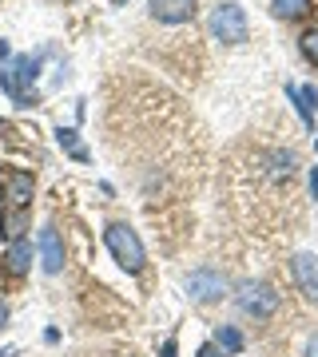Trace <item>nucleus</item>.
Masks as SVG:
<instances>
[{
    "label": "nucleus",
    "mask_w": 318,
    "mask_h": 357,
    "mask_svg": "<svg viewBox=\"0 0 318 357\" xmlns=\"http://www.w3.org/2000/svg\"><path fill=\"white\" fill-rule=\"evenodd\" d=\"M103 243H108L112 258L120 262V270H127V274H140V270L147 266V255H143L140 234L127 227V222H112V227L103 230Z\"/></svg>",
    "instance_id": "nucleus-1"
},
{
    "label": "nucleus",
    "mask_w": 318,
    "mask_h": 357,
    "mask_svg": "<svg viewBox=\"0 0 318 357\" xmlns=\"http://www.w3.org/2000/svg\"><path fill=\"white\" fill-rule=\"evenodd\" d=\"M235 306L254 321H267L275 310H279V294L270 290L267 282H243L235 290Z\"/></svg>",
    "instance_id": "nucleus-2"
},
{
    "label": "nucleus",
    "mask_w": 318,
    "mask_h": 357,
    "mask_svg": "<svg viewBox=\"0 0 318 357\" xmlns=\"http://www.w3.org/2000/svg\"><path fill=\"white\" fill-rule=\"evenodd\" d=\"M207 24H211V36L223 40V44H243V40H247V13H243L235 0L215 4Z\"/></svg>",
    "instance_id": "nucleus-3"
},
{
    "label": "nucleus",
    "mask_w": 318,
    "mask_h": 357,
    "mask_svg": "<svg viewBox=\"0 0 318 357\" xmlns=\"http://www.w3.org/2000/svg\"><path fill=\"white\" fill-rule=\"evenodd\" d=\"M183 286H187V294L195 298V302H203V306H211V302H219L223 294L231 290V282L223 270L215 266H199V270H191L187 278H183Z\"/></svg>",
    "instance_id": "nucleus-4"
},
{
    "label": "nucleus",
    "mask_w": 318,
    "mask_h": 357,
    "mask_svg": "<svg viewBox=\"0 0 318 357\" xmlns=\"http://www.w3.org/2000/svg\"><path fill=\"white\" fill-rule=\"evenodd\" d=\"M0 187H4V203L13 206V211H24L32 203V195H36V175L32 171H0Z\"/></svg>",
    "instance_id": "nucleus-5"
},
{
    "label": "nucleus",
    "mask_w": 318,
    "mask_h": 357,
    "mask_svg": "<svg viewBox=\"0 0 318 357\" xmlns=\"http://www.w3.org/2000/svg\"><path fill=\"white\" fill-rule=\"evenodd\" d=\"M40 60H44V56H16L13 68H8V76H13V88H16V103H20V107H28V103H32V96H28L24 88L40 76Z\"/></svg>",
    "instance_id": "nucleus-6"
},
{
    "label": "nucleus",
    "mask_w": 318,
    "mask_h": 357,
    "mask_svg": "<svg viewBox=\"0 0 318 357\" xmlns=\"http://www.w3.org/2000/svg\"><path fill=\"white\" fill-rule=\"evenodd\" d=\"M291 274H294V282H298V290L310 298V302H318V258L315 255H294V262H291Z\"/></svg>",
    "instance_id": "nucleus-7"
},
{
    "label": "nucleus",
    "mask_w": 318,
    "mask_h": 357,
    "mask_svg": "<svg viewBox=\"0 0 318 357\" xmlns=\"http://www.w3.org/2000/svg\"><path fill=\"white\" fill-rule=\"evenodd\" d=\"M40 266H44V274H60L64 270V243L56 234V227L40 230Z\"/></svg>",
    "instance_id": "nucleus-8"
},
{
    "label": "nucleus",
    "mask_w": 318,
    "mask_h": 357,
    "mask_svg": "<svg viewBox=\"0 0 318 357\" xmlns=\"http://www.w3.org/2000/svg\"><path fill=\"white\" fill-rule=\"evenodd\" d=\"M152 16L164 24H183L195 16V0H152Z\"/></svg>",
    "instance_id": "nucleus-9"
},
{
    "label": "nucleus",
    "mask_w": 318,
    "mask_h": 357,
    "mask_svg": "<svg viewBox=\"0 0 318 357\" xmlns=\"http://www.w3.org/2000/svg\"><path fill=\"white\" fill-rule=\"evenodd\" d=\"M4 266H8V274H24L28 266H32V243H24V238H16V243H8V255H4Z\"/></svg>",
    "instance_id": "nucleus-10"
},
{
    "label": "nucleus",
    "mask_w": 318,
    "mask_h": 357,
    "mask_svg": "<svg viewBox=\"0 0 318 357\" xmlns=\"http://www.w3.org/2000/svg\"><path fill=\"white\" fill-rule=\"evenodd\" d=\"M270 8H275V16H282V20H303V16L310 13V0H270Z\"/></svg>",
    "instance_id": "nucleus-11"
},
{
    "label": "nucleus",
    "mask_w": 318,
    "mask_h": 357,
    "mask_svg": "<svg viewBox=\"0 0 318 357\" xmlns=\"http://www.w3.org/2000/svg\"><path fill=\"white\" fill-rule=\"evenodd\" d=\"M215 345H223L227 354H239L247 342H243V333L235 330V326H219V330H215Z\"/></svg>",
    "instance_id": "nucleus-12"
},
{
    "label": "nucleus",
    "mask_w": 318,
    "mask_h": 357,
    "mask_svg": "<svg viewBox=\"0 0 318 357\" xmlns=\"http://www.w3.org/2000/svg\"><path fill=\"white\" fill-rule=\"evenodd\" d=\"M56 139H60V147H68L72 159H88V151L80 147V139H76V131H72V128H60V131H56Z\"/></svg>",
    "instance_id": "nucleus-13"
},
{
    "label": "nucleus",
    "mask_w": 318,
    "mask_h": 357,
    "mask_svg": "<svg viewBox=\"0 0 318 357\" xmlns=\"http://www.w3.org/2000/svg\"><path fill=\"white\" fill-rule=\"evenodd\" d=\"M287 100L298 107V115H303V123H315V112L306 107V100H303V91H298V84H287Z\"/></svg>",
    "instance_id": "nucleus-14"
},
{
    "label": "nucleus",
    "mask_w": 318,
    "mask_h": 357,
    "mask_svg": "<svg viewBox=\"0 0 318 357\" xmlns=\"http://www.w3.org/2000/svg\"><path fill=\"white\" fill-rule=\"evenodd\" d=\"M298 48H303V56L310 60V64H318V28L303 32V40H298Z\"/></svg>",
    "instance_id": "nucleus-15"
},
{
    "label": "nucleus",
    "mask_w": 318,
    "mask_h": 357,
    "mask_svg": "<svg viewBox=\"0 0 318 357\" xmlns=\"http://www.w3.org/2000/svg\"><path fill=\"white\" fill-rule=\"evenodd\" d=\"M298 91H303V100H306V107H310V112H315V107H318V91L310 88V84H306V88H298Z\"/></svg>",
    "instance_id": "nucleus-16"
},
{
    "label": "nucleus",
    "mask_w": 318,
    "mask_h": 357,
    "mask_svg": "<svg viewBox=\"0 0 318 357\" xmlns=\"http://www.w3.org/2000/svg\"><path fill=\"white\" fill-rule=\"evenodd\" d=\"M159 357H175V337H167L164 349H159Z\"/></svg>",
    "instance_id": "nucleus-17"
},
{
    "label": "nucleus",
    "mask_w": 318,
    "mask_h": 357,
    "mask_svg": "<svg viewBox=\"0 0 318 357\" xmlns=\"http://www.w3.org/2000/svg\"><path fill=\"white\" fill-rule=\"evenodd\" d=\"M306 357H318V333L310 337V342H306Z\"/></svg>",
    "instance_id": "nucleus-18"
},
{
    "label": "nucleus",
    "mask_w": 318,
    "mask_h": 357,
    "mask_svg": "<svg viewBox=\"0 0 318 357\" xmlns=\"http://www.w3.org/2000/svg\"><path fill=\"white\" fill-rule=\"evenodd\" d=\"M310 195H315V199H318V167H315V171H310Z\"/></svg>",
    "instance_id": "nucleus-19"
},
{
    "label": "nucleus",
    "mask_w": 318,
    "mask_h": 357,
    "mask_svg": "<svg viewBox=\"0 0 318 357\" xmlns=\"http://www.w3.org/2000/svg\"><path fill=\"white\" fill-rule=\"evenodd\" d=\"M199 357H215V345H203V349H199Z\"/></svg>",
    "instance_id": "nucleus-20"
},
{
    "label": "nucleus",
    "mask_w": 318,
    "mask_h": 357,
    "mask_svg": "<svg viewBox=\"0 0 318 357\" xmlns=\"http://www.w3.org/2000/svg\"><path fill=\"white\" fill-rule=\"evenodd\" d=\"M4 321H8V306H4V302H0V326H4Z\"/></svg>",
    "instance_id": "nucleus-21"
},
{
    "label": "nucleus",
    "mask_w": 318,
    "mask_h": 357,
    "mask_svg": "<svg viewBox=\"0 0 318 357\" xmlns=\"http://www.w3.org/2000/svg\"><path fill=\"white\" fill-rule=\"evenodd\" d=\"M0 357H16V349H0Z\"/></svg>",
    "instance_id": "nucleus-22"
},
{
    "label": "nucleus",
    "mask_w": 318,
    "mask_h": 357,
    "mask_svg": "<svg viewBox=\"0 0 318 357\" xmlns=\"http://www.w3.org/2000/svg\"><path fill=\"white\" fill-rule=\"evenodd\" d=\"M315 143H318V139H315Z\"/></svg>",
    "instance_id": "nucleus-23"
}]
</instances>
